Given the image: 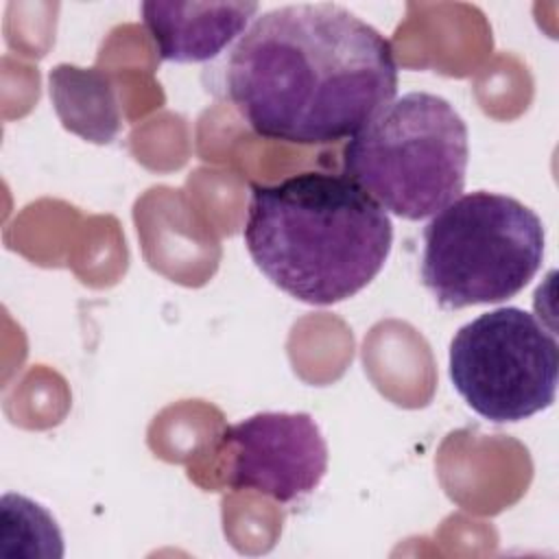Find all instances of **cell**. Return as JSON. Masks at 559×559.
Segmentation results:
<instances>
[{
  "instance_id": "9",
  "label": "cell",
  "mask_w": 559,
  "mask_h": 559,
  "mask_svg": "<svg viewBox=\"0 0 559 559\" xmlns=\"http://www.w3.org/2000/svg\"><path fill=\"white\" fill-rule=\"evenodd\" d=\"M2 542H17V557H61L63 537L55 518L37 502L2 496Z\"/></svg>"
},
{
  "instance_id": "4",
  "label": "cell",
  "mask_w": 559,
  "mask_h": 559,
  "mask_svg": "<svg viewBox=\"0 0 559 559\" xmlns=\"http://www.w3.org/2000/svg\"><path fill=\"white\" fill-rule=\"evenodd\" d=\"M421 282L441 308L515 297L544 260L542 218L513 197L461 194L424 227Z\"/></svg>"
},
{
  "instance_id": "5",
  "label": "cell",
  "mask_w": 559,
  "mask_h": 559,
  "mask_svg": "<svg viewBox=\"0 0 559 559\" xmlns=\"http://www.w3.org/2000/svg\"><path fill=\"white\" fill-rule=\"evenodd\" d=\"M559 347L531 312L496 308L459 328L450 343V380L489 421H522L552 406Z\"/></svg>"
},
{
  "instance_id": "6",
  "label": "cell",
  "mask_w": 559,
  "mask_h": 559,
  "mask_svg": "<svg viewBox=\"0 0 559 559\" xmlns=\"http://www.w3.org/2000/svg\"><path fill=\"white\" fill-rule=\"evenodd\" d=\"M231 452L227 485L277 502L312 493L328 469V443L308 413H258L221 435Z\"/></svg>"
},
{
  "instance_id": "7",
  "label": "cell",
  "mask_w": 559,
  "mask_h": 559,
  "mask_svg": "<svg viewBox=\"0 0 559 559\" xmlns=\"http://www.w3.org/2000/svg\"><path fill=\"white\" fill-rule=\"evenodd\" d=\"M258 2H142V20L162 61L201 63L218 57L249 28Z\"/></svg>"
},
{
  "instance_id": "2",
  "label": "cell",
  "mask_w": 559,
  "mask_h": 559,
  "mask_svg": "<svg viewBox=\"0 0 559 559\" xmlns=\"http://www.w3.org/2000/svg\"><path fill=\"white\" fill-rule=\"evenodd\" d=\"M242 238L271 284L304 304L332 306L382 271L393 225L345 175L306 170L251 186Z\"/></svg>"
},
{
  "instance_id": "3",
  "label": "cell",
  "mask_w": 559,
  "mask_h": 559,
  "mask_svg": "<svg viewBox=\"0 0 559 559\" xmlns=\"http://www.w3.org/2000/svg\"><path fill=\"white\" fill-rule=\"evenodd\" d=\"M467 127L430 92H408L380 109L343 148V175L386 212L421 221L465 188Z\"/></svg>"
},
{
  "instance_id": "1",
  "label": "cell",
  "mask_w": 559,
  "mask_h": 559,
  "mask_svg": "<svg viewBox=\"0 0 559 559\" xmlns=\"http://www.w3.org/2000/svg\"><path fill=\"white\" fill-rule=\"evenodd\" d=\"M221 87L260 138L330 144L395 100L397 61L391 41L347 7L286 4L231 46Z\"/></svg>"
},
{
  "instance_id": "8",
  "label": "cell",
  "mask_w": 559,
  "mask_h": 559,
  "mask_svg": "<svg viewBox=\"0 0 559 559\" xmlns=\"http://www.w3.org/2000/svg\"><path fill=\"white\" fill-rule=\"evenodd\" d=\"M50 100L61 124L94 144H109L122 129L116 85L98 68L59 63L48 72Z\"/></svg>"
}]
</instances>
